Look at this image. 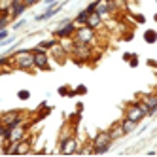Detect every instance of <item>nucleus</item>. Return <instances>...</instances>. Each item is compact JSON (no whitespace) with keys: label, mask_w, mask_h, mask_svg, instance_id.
I'll return each instance as SVG.
<instances>
[{"label":"nucleus","mask_w":157,"mask_h":157,"mask_svg":"<svg viewBox=\"0 0 157 157\" xmlns=\"http://www.w3.org/2000/svg\"><path fill=\"white\" fill-rule=\"evenodd\" d=\"M12 66L17 70H34V57H32V49H17L10 53Z\"/></svg>","instance_id":"nucleus-1"},{"label":"nucleus","mask_w":157,"mask_h":157,"mask_svg":"<svg viewBox=\"0 0 157 157\" xmlns=\"http://www.w3.org/2000/svg\"><path fill=\"white\" fill-rule=\"evenodd\" d=\"M68 53L72 55V59L78 64H83V63L91 61V57H93V48H91V44H82V42L72 40V48L68 49Z\"/></svg>","instance_id":"nucleus-2"},{"label":"nucleus","mask_w":157,"mask_h":157,"mask_svg":"<svg viewBox=\"0 0 157 157\" xmlns=\"http://www.w3.org/2000/svg\"><path fill=\"white\" fill-rule=\"evenodd\" d=\"M112 136H110V132L108 131H98L93 140H91V146H93V153H106L110 150V146H112Z\"/></svg>","instance_id":"nucleus-3"},{"label":"nucleus","mask_w":157,"mask_h":157,"mask_svg":"<svg viewBox=\"0 0 157 157\" xmlns=\"http://www.w3.org/2000/svg\"><path fill=\"white\" fill-rule=\"evenodd\" d=\"M59 151L63 155H72L80 151V140H78L76 134H66V136L61 138L59 142Z\"/></svg>","instance_id":"nucleus-4"},{"label":"nucleus","mask_w":157,"mask_h":157,"mask_svg":"<svg viewBox=\"0 0 157 157\" xmlns=\"http://www.w3.org/2000/svg\"><path fill=\"white\" fill-rule=\"evenodd\" d=\"M72 40L82 42V44H95L97 42V30L91 29V27H87V25H78Z\"/></svg>","instance_id":"nucleus-5"},{"label":"nucleus","mask_w":157,"mask_h":157,"mask_svg":"<svg viewBox=\"0 0 157 157\" xmlns=\"http://www.w3.org/2000/svg\"><path fill=\"white\" fill-rule=\"evenodd\" d=\"M27 132H29V121H19V123H15V125H12L10 127V132H8V138H4V140H8V142H19L21 138H25L27 136Z\"/></svg>","instance_id":"nucleus-6"},{"label":"nucleus","mask_w":157,"mask_h":157,"mask_svg":"<svg viewBox=\"0 0 157 157\" xmlns=\"http://www.w3.org/2000/svg\"><path fill=\"white\" fill-rule=\"evenodd\" d=\"M123 112H125V117L131 119V121H134V123H140L144 117H148V116H146V112L142 110V106H140L138 100H134V102L127 104Z\"/></svg>","instance_id":"nucleus-7"},{"label":"nucleus","mask_w":157,"mask_h":157,"mask_svg":"<svg viewBox=\"0 0 157 157\" xmlns=\"http://www.w3.org/2000/svg\"><path fill=\"white\" fill-rule=\"evenodd\" d=\"M136 100L140 102L142 110L146 112V116L157 114V95H144V93H140Z\"/></svg>","instance_id":"nucleus-8"},{"label":"nucleus","mask_w":157,"mask_h":157,"mask_svg":"<svg viewBox=\"0 0 157 157\" xmlns=\"http://www.w3.org/2000/svg\"><path fill=\"white\" fill-rule=\"evenodd\" d=\"M76 23H74V19L68 21L66 25H59L57 29L53 30V38H57V40H70L74 38V32H76Z\"/></svg>","instance_id":"nucleus-9"},{"label":"nucleus","mask_w":157,"mask_h":157,"mask_svg":"<svg viewBox=\"0 0 157 157\" xmlns=\"http://www.w3.org/2000/svg\"><path fill=\"white\" fill-rule=\"evenodd\" d=\"M32 57H34V68L36 70H51V66H49V53L48 51L32 48Z\"/></svg>","instance_id":"nucleus-10"},{"label":"nucleus","mask_w":157,"mask_h":157,"mask_svg":"<svg viewBox=\"0 0 157 157\" xmlns=\"http://www.w3.org/2000/svg\"><path fill=\"white\" fill-rule=\"evenodd\" d=\"M23 119H25L23 110H8V112H2V117H0L2 125H6V127H12L15 123L23 121Z\"/></svg>","instance_id":"nucleus-11"},{"label":"nucleus","mask_w":157,"mask_h":157,"mask_svg":"<svg viewBox=\"0 0 157 157\" xmlns=\"http://www.w3.org/2000/svg\"><path fill=\"white\" fill-rule=\"evenodd\" d=\"M29 10V6L25 4V0H13V4L10 6V10H8V17L10 19H17V17H21L25 12Z\"/></svg>","instance_id":"nucleus-12"},{"label":"nucleus","mask_w":157,"mask_h":157,"mask_svg":"<svg viewBox=\"0 0 157 157\" xmlns=\"http://www.w3.org/2000/svg\"><path fill=\"white\" fill-rule=\"evenodd\" d=\"M13 151H15V155H29V153H32V138L25 136L19 142H15Z\"/></svg>","instance_id":"nucleus-13"},{"label":"nucleus","mask_w":157,"mask_h":157,"mask_svg":"<svg viewBox=\"0 0 157 157\" xmlns=\"http://www.w3.org/2000/svg\"><path fill=\"white\" fill-rule=\"evenodd\" d=\"M114 10H116V4L114 2H108V0H97V10H95V12L102 17V19L106 15H110Z\"/></svg>","instance_id":"nucleus-14"},{"label":"nucleus","mask_w":157,"mask_h":157,"mask_svg":"<svg viewBox=\"0 0 157 157\" xmlns=\"http://www.w3.org/2000/svg\"><path fill=\"white\" fill-rule=\"evenodd\" d=\"M85 25L91 27V29H95V30H98L100 27H102V17H100L97 12H91V13H89V17H87V21H85Z\"/></svg>","instance_id":"nucleus-15"},{"label":"nucleus","mask_w":157,"mask_h":157,"mask_svg":"<svg viewBox=\"0 0 157 157\" xmlns=\"http://www.w3.org/2000/svg\"><path fill=\"white\" fill-rule=\"evenodd\" d=\"M108 132H110V136H112V140H117V138H121L123 136V129H121V123H114L110 129H108Z\"/></svg>","instance_id":"nucleus-16"},{"label":"nucleus","mask_w":157,"mask_h":157,"mask_svg":"<svg viewBox=\"0 0 157 157\" xmlns=\"http://www.w3.org/2000/svg\"><path fill=\"white\" fill-rule=\"evenodd\" d=\"M57 42H59L57 38H51V40H42V42H38V44H36V48H38V49H42V51H49V49H51V48H53Z\"/></svg>","instance_id":"nucleus-17"},{"label":"nucleus","mask_w":157,"mask_h":157,"mask_svg":"<svg viewBox=\"0 0 157 157\" xmlns=\"http://www.w3.org/2000/svg\"><path fill=\"white\" fill-rule=\"evenodd\" d=\"M136 125L138 123H134V121H131V119H123L121 121V129H123V134H129V132H132L134 129H136Z\"/></svg>","instance_id":"nucleus-18"},{"label":"nucleus","mask_w":157,"mask_h":157,"mask_svg":"<svg viewBox=\"0 0 157 157\" xmlns=\"http://www.w3.org/2000/svg\"><path fill=\"white\" fill-rule=\"evenodd\" d=\"M87 17H89V12L87 10H82L80 13L76 15V19H74V23L76 25H85V21H87Z\"/></svg>","instance_id":"nucleus-19"},{"label":"nucleus","mask_w":157,"mask_h":157,"mask_svg":"<svg viewBox=\"0 0 157 157\" xmlns=\"http://www.w3.org/2000/svg\"><path fill=\"white\" fill-rule=\"evenodd\" d=\"M144 40L148 42V44H155V42H157V32H155V30H146Z\"/></svg>","instance_id":"nucleus-20"},{"label":"nucleus","mask_w":157,"mask_h":157,"mask_svg":"<svg viewBox=\"0 0 157 157\" xmlns=\"http://www.w3.org/2000/svg\"><path fill=\"white\" fill-rule=\"evenodd\" d=\"M12 4H13V0H0V15L8 13V10H10Z\"/></svg>","instance_id":"nucleus-21"},{"label":"nucleus","mask_w":157,"mask_h":157,"mask_svg":"<svg viewBox=\"0 0 157 157\" xmlns=\"http://www.w3.org/2000/svg\"><path fill=\"white\" fill-rule=\"evenodd\" d=\"M17 98L19 100H29L30 98V91H29V89H19V91H17Z\"/></svg>","instance_id":"nucleus-22"},{"label":"nucleus","mask_w":157,"mask_h":157,"mask_svg":"<svg viewBox=\"0 0 157 157\" xmlns=\"http://www.w3.org/2000/svg\"><path fill=\"white\" fill-rule=\"evenodd\" d=\"M59 95H63V97H72L74 91H72L68 85H64V87H59Z\"/></svg>","instance_id":"nucleus-23"},{"label":"nucleus","mask_w":157,"mask_h":157,"mask_svg":"<svg viewBox=\"0 0 157 157\" xmlns=\"http://www.w3.org/2000/svg\"><path fill=\"white\" fill-rule=\"evenodd\" d=\"M10 21H12V19H10V17H8L6 13H4V15H0V30H2V29H8Z\"/></svg>","instance_id":"nucleus-24"},{"label":"nucleus","mask_w":157,"mask_h":157,"mask_svg":"<svg viewBox=\"0 0 157 157\" xmlns=\"http://www.w3.org/2000/svg\"><path fill=\"white\" fill-rule=\"evenodd\" d=\"M25 25H27V19H19L17 23H13L12 27H13V30H19V29H23Z\"/></svg>","instance_id":"nucleus-25"},{"label":"nucleus","mask_w":157,"mask_h":157,"mask_svg":"<svg viewBox=\"0 0 157 157\" xmlns=\"http://www.w3.org/2000/svg\"><path fill=\"white\" fill-rule=\"evenodd\" d=\"M129 64L132 66V68H136V66H138V57H136V55H131V59H129Z\"/></svg>","instance_id":"nucleus-26"},{"label":"nucleus","mask_w":157,"mask_h":157,"mask_svg":"<svg viewBox=\"0 0 157 157\" xmlns=\"http://www.w3.org/2000/svg\"><path fill=\"white\" fill-rule=\"evenodd\" d=\"M85 93H87V87L85 85H78L76 91H74V95H85Z\"/></svg>","instance_id":"nucleus-27"},{"label":"nucleus","mask_w":157,"mask_h":157,"mask_svg":"<svg viewBox=\"0 0 157 157\" xmlns=\"http://www.w3.org/2000/svg\"><path fill=\"white\" fill-rule=\"evenodd\" d=\"M85 10H87V12H89V13H91V12H95V10H97V0H93V2H89Z\"/></svg>","instance_id":"nucleus-28"},{"label":"nucleus","mask_w":157,"mask_h":157,"mask_svg":"<svg viewBox=\"0 0 157 157\" xmlns=\"http://www.w3.org/2000/svg\"><path fill=\"white\" fill-rule=\"evenodd\" d=\"M134 21H136L138 25H142V23H146V17L142 13H138V15H134Z\"/></svg>","instance_id":"nucleus-29"},{"label":"nucleus","mask_w":157,"mask_h":157,"mask_svg":"<svg viewBox=\"0 0 157 157\" xmlns=\"http://www.w3.org/2000/svg\"><path fill=\"white\" fill-rule=\"evenodd\" d=\"M38 2H42V0H25V4H27L29 8H32V6H36Z\"/></svg>","instance_id":"nucleus-30"},{"label":"nucleus","mask_w":157,"mask_h":157,"mask_svg":"<svg viewBox=\"0 0 157 157\" xmlns=\"http://www.w3.org/2000/svg\"><path fill=\"white\" fill-rule=\"evenodd\" d=\"M6 38H8V29H2V30H0V42L6 40Z\"/></svg>","instance_id":"nucleus-31"},{"label":"nucleus","mask_w":157,"mask_h":157,"mask_svg":"<svg viewBox=\"0 0 157 157\" xmlns=\"http://www.w3.org/2000/svg\"><path fill=\"white\" fill-rule=\"evenodd\" d=\"M131 55H132V53H125V55H123V61H129V59H131Z\"/></svg>","instance_id":"nucleus-32"},{"label":"nucleus","mask_w":157,"mask_h":157,"mask_svg":"<svg viewBox=\"0 0 157 157\" xmlns=\"http://www.w3.org/2000/svg\"><path fill=\"white\" fill-rule=\"evenodd\" d=\"M2 132H4V125H2V121H0V136H2Z\"/></svg>","instance_id":"nucleus-33"},{"label":"nucleus","mask_w":157,"mask_h":157,"mask_svg":"<svg viewBox=\"0 0 157 157\" xmlns=\"http://www.w3.org/2000/svg\"><path fill=\"white\" fill-rule=\"evenodd\" d=\"M53 2H57V0H46V4H53Z\"/></svg>","instance_id":"nucleus-34"},{"label":"nucleus","mask_w":157,"mask_h":157,"mask_svg":"<svg viewBox=\"0 0 157 157\" xmlns=\"http://www.w3.org/2000/svg\"><path fill=\"white\" fill-rule=\"evenodd\" d=\"M153 21H157V13H155V15H153Z\"/></svg>","instance_id":"nucleus-35"},{"label":"nucleus","mask_w":157,"mask_h":157,"mask_svg":"<svg viewBox=\"0 0 157 157\" xmlns=\"http://www.w3.org/2000/svg\"><path fill=\"white\" fill-rule=\"evenodd\" d=\"M0 117H2V112H0Z\"/></svg>","instance_id":"nucleus-36"},{"label":"nucleus","mask_w":157,"mask_h":157,"mask_svg":"<svg viewBox=\"0 0 157 157\" xmlns=\"http://www.w3.org/2000/svg\"><path fill=\"white\" fill-rule=\"evenodd\" d=\"M0 74H2V70H0Z\"/></svg>","instance_id":"nucleus-37"}]
</instances>
